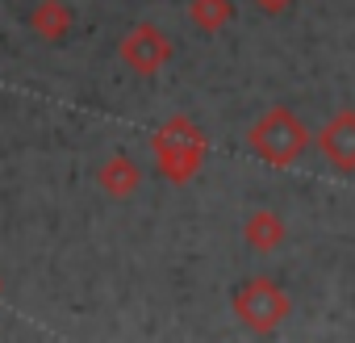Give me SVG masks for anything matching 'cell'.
Segmentation results:
<instances>
[{
  "mask_svg": "<svg viewBox=\"0 0 355 343\" xmlns=\"http://www.w3.org/2000/svg\"><path fill=\"white\" fill-rule=\"evenodd\" d=\"M230 306H234L239 322L251 326V331H259V335H272V331L293 314L288 293H284L272 276H247V281L234 289Z\"/></svg>",
  "mask_w": 355,
  "mask_h": 343,
  "instance_id": "obj_3",
  "label": "cell"
},
{
  "mask_svg": "<svg viewBox=\"0 0 355 343\" xmlns=\"http://www.w3.org/2000/svg\"><path fill=\"white\" fill-rule=\"evenodd\" d=\"M150 147H155V163H159L163 176H167L171 185H184V181H193L197 172H201L209 142H205V134L197 130V122L171 117V122H163V126L155 130Z\"/></svg>",
  "mask_w": 355,
  "mask_h": 343,
  "instance_id": "obj_1",
  "label": "cell"
},
{
  "mask_svg": "<svg viewBox=\"0 0 355 343\" xmlns=\"http://www.w3.org/2000/svg\"><path fill=\"white\" fill-rule=\"evenodd\" d=\"M318 147H322V155H326V163L334 172H347V176H351V172H355V109L334 113L322 126Z\"/></svg>",
  "mask_w": 355,
  "mask_h": 343,
  "instance_id": "obj_5",
  "label": "cell"
},
{
  "mask_svg": "<svg viewBox=\"0 0 355 343\" xmlns=\"http://www.w3.org/2000/svg\"><path fill=\"white\" fill-rule=\"evenodd\" d=\"M121 59L125 67H134L138 76H155L167 59H171V38L159 26H134L121 38Z\"/></svg>",
  "mask_w": 355,
  "mask_h": 343,
  "instance_id": "obj_4",
  "label": "cell"
},
{
  "mask_svg": "<svg viewBox=\"0 0 355 343\" xmlns=\"http://www.w3.org/2000/svg\"><path fill=\"white\" fill-rule=\"evenodd\" d=\"M243 239L255 247V251H276L284 243V222L272 214V210H255L243 226Z\"/></svg>",
  "mask_w": 355,
  "mask_h": 343,
  "instance_id": "obj_7",
  "label": "cell"
},
{
  "mask_svg": "<svg viewBox=\"0 0 355 343\" xmlns=\"http://www.w3.org/2000/svg\"><path fill=\"white\" fill-rule=\"evenodd\" d=\"M71 30V13L67 5H59V0H42V5L34 9V34L46 38V42H63Z\"/></svg>",
  "mask_w": 355,
  "mask_h": 343,
  "instance_id": "obj_8",
  "label": "cell"
},
{
  "mask_svg": "<svg viewBox=\"0 0 355 343\" xmlns=\"http://www.w3.org/2000/svg\"><path fill=\"white\" fill-rule=\"evenodd\" d=\"M255 5H259L263 13H284V9L293 5V0H255Z\"/></svg>",
  "mask_w": 355,
  "mask_h": 343,
  "instance_id": "obj_10",
  "label": "cell"
},
{
  "mask_svg": "<svg viewBox=\"0 0 355 343\" xmlns=\"http://www.w3.org/2000/svg\"><path fill=\"white\" fill-rule=\"evenodd\" d=\"M189 17H193V26H197V30H205V34H218L222 26H230V17H234V5H230V0H193Z\"/></svg>",
  "mask_w": 355,
  "mask_h": 343,
  "instance_id": "obj_9",
  "label": "cell"
},
{
  "mask_svg": "<svg viewBox=\"0 0 355 343\" xmlns=\"http://www.w3.org/2000/svg\"><path fill=\"white\" fill-rule=\"evenodd\" d=\"M138 185H142V172H138V163L130 155L105 159V167H101V189L109 197H130V193H138Z\"/></svg>",
  "mask_w": 355,
  "mask_h": 343,
  "instance_id": "obj_6",
  "label": "cell"
},
{
  "mask_svg": "<svg viewBox=\"0 0 355 343\" xmlns=\"http://www.w3.org/2000/svg\"><path fill=\"white\" fill-rule=\"evenodd\" d=\"M247 147L251 155H259L272 167H288L305 155L309 147V130L293 109H268L251 130H247Z\"/></svg>",
  "mask_w": 355,
  "mask_h": 343,
  "instance_id": "obj_2",
  "label": "cell"
}]
</instances>
